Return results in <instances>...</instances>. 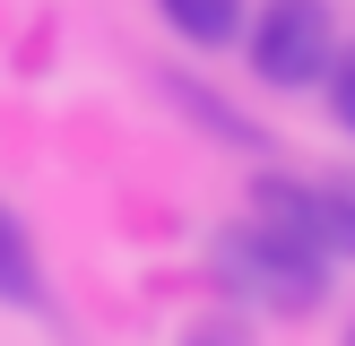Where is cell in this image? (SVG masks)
Wrapping results in <instances>:
<instances>
[{
	"mask_svg": "<svg viewBox=\"0 0 355 346\" xmlns=\"http://www.w3.org/2000/svg\"><path fill=\"white\" fill-rule=\"evenodd\" d=\"M208 268H217L225 294H243V303H260V311H312L329 294V260L312 251V242H295L286 225H269V217L225 225L217 251H208Z\"/></svg>",
	"mask_w": 355,
	"mask_h": 346,
	"instance_id": "1",
	"label": "cell"
},
{
	"mask_svg": "<svg viewBox=\"0 0 355 346\" xmlns=\"http://www.w3.org/2000/svg\"><path fill=\"white\" fill-rule=\"evenodd\" d=\"M243 44H252L260 86H321L329 52H338V17H329V0H269L243 26Z\"/></svg>",
	"mask_w": 355,
	"mask_h": 346,
	"instance_id": "2",
	"label": "cell"
},
{
	"mask_svg": "<svg viewBox=\"0 0 355 346\" xmlns=\"http://www.w3.org/2000/svg\"><path fill=\"white\" fill-rule=\"evenodd\" d=\"M252 217L286 225V234L312 242L321 260H355V190L347 182H286V173H260L252 182Z\"/></svg>",
	"mask_w": 355,
	"mask_h": 346,
	"instance_id": "3",
	"label": "cell"
},
{
	"mask_svg": "<svg viewBox=\"0 0 355 346\" xmlns=\"http://www.w3.org/2000/svg\"><path fill=\"white\" fill-rule=\"evenodd\" d=\"M0 303H17V311H44L52 294H44V260H35V242H26V225L0 208Z\"/></svg>",
	"mask_w": 355,
	"mask_h": 346,
	"instance_id": "4",
	"label": "cell"
},
{
	"mask_svg": "<svg viewBox=\"0 0 355 346\" xmlns=\"http://www.w3.org/2000/svg\"><path fill=\"white\" fill-rule=\"evenodd\" d=\"M156 17H165L182 44H200V52H225L243 35V0H156Z\"/></svg>",
	"mask_w": 355,
	"mask_h": 346,
	"instance_id": "5",
	"label": "cell"
},
{
	"mask_svg": "<svg viewBox=\"0 0 355 346\" xmlns=\"http://www.w3.org/2000/svg\"><path fill=\"white\" fill-rule=\"evenodd\" d=\"M321 95H329V113H338V130H355V44H338V52H329Z\"/></svg>",
	"mask_w": 355,
	"mask_h": 346,
	"instance_id": "6",
	"label": "cell"
}]
</instances>
